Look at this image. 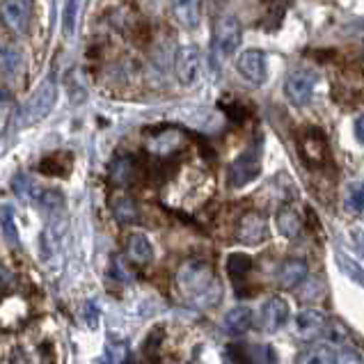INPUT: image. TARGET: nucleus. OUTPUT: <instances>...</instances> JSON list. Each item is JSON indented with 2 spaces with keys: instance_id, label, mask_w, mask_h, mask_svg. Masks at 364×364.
I'll use <instances>...</instances> for the list:
<instances>
[{
  "instance_id": "nucleus-14",
  "label": "nucleus",
  "mask_w": 364,
  "mask_h": 364,
  "mask_svg": "<svg viewBox=\"0 0 364 364\" xmlns=\"http://www.w3.org/2000/svg\"><path fill=\"white\" fill-rule=\"evenodd\" d=\"M181 144H183V135H181V131H174V129L156 133L147 140L149 151L156 154V156H161V159H170L172 154H176L181 149Z\"/></svg>"
},
{
  "instance_id": "nucleus-15",
  "label": "nucleus",
  "mask_w": 364,
  "mask_h": 364,
  "mask_svg": "<svg viewBox=\"0 0 364 364\" xmlns=\"http://www.w3.org/2000/svg\"><path fill=\"white\" fill-rule=\"evenodd\" d=\"M172 14L181 28L195 30L197 26H200L202 3L200 0H172Z\"/></svg>"
},
{
  "instance_id": "nucleus-28",
  "label": "nucleus",
  "mask_w": 364,
  "mask_h": 364,
  "mask_svg": "<svg viewBox=\"0 0 364 364\" xmlns=\"http://www.w3.org/2000/svg\"><path fill=\"white\" fill-rule=\"evenodd\" d=\"M346 209L350 213L364 211V181H353L346 188Z\"/></svg>"
},
{
  "instance_id": "nucleus-30",
  "label": "nucleus",
  "mask_w": 364,
  "mask_h": 364,
  "mask_svg": "<svg viewBox=\"0 0 364 364\" xmlns=\"http://www.w3.org/2000/svg\"><path fill=\"white\" fill-rule=\"evenodd\" d=\"M337 259H339L341 270H344V273H346L350 279H355L358 284L364 287V268H362V264H358L355 259L348 257V255H344V252H337Z\"/></svg>"
},
{
  "instance_id": "nucleus-20",
  "label": "nucleus",
  "mask_w": 364,
  "mask_h": 364,
  "mask_svg": "<svg viewBox=\"0 0 364 364\" xmlns=\"http://www.w3.org/2000/svg\"><path fill=\"white\" fill-rule=\"evenodd\" d=\"M135 172H138V163H135L133 156H119V159L112 161L108 176L112 183L124 188V186H129L135 179Z\"/></svg>"
},
{
  "instance_id": "nucleus-37",
  "label": "nucleus",
  "mask_w": 364,
  "mask_h": 364,
  "mask_svg": "<svg viewBox=\"0 0 364 364\" xmlns=\"http://www.w3.org/2000/svg\"><path fill=\"white\" fill-rule=\"evenodd\" d=\"M353 131H355V138L364 144V115H360L355 119V127H353Z\"/></svg>"
},
{
  "instance_id": "nucleus-38",
  "label": "nucleus",
  "mask_w": 364,
  "mask_h": 364,
  "mask_svg": "<svg viewBox=\"0 0 364 364\" xmlns=\"http://www.w3.org/2000/svg\"><path fill=\"white\" fill-rule=\"evenodd\" d=\"M353 238H355V245H358V252L364 257V232H353Z\"/></svg>"
},
{
  "instance_id": "nucleus-29",
  "label": "nucleus",
  "mask_w": 364,
  "mask_h": 364,
  "mask_svg": "<svg viewBox=\"0 0 364 364\" xmlns=\"http://www.w3.org/2000/svg\"><path fill=\"white\" fill-rule=\"evenodd\" d=\"M3 236L12 247L18 245V230H16V223H14V211L9 204L3 206Z\"/></svg>"
},
{
  "instance_id": "nucleus-25",
  "label": "nucleus",
  "mask_w": 364,
  "mask_h": 364,
  "mask_svg": "<svg viewBox=\"0 0 364 364\" xmlns=\"http://www.w3.org/2000/svg\"><path fill=\"white\" fill-rule=\"evenodd\" d=\"M3 71L7 76H18L23 71V53L16 46L3 48Z\"/></svg>"
},
{
  "instance_id": "nucleus-3",
  "label": "nucleus",
  "mask_w": 364,
  "mask_h": 364,
  "mask_svg": "<svg viewBox=\"0 0 364 364\" xmlns=\"http://www.w3.org/2000/svg\"><path fill=\"white\" fill-rule=\"evenodd\" d=\"M296 144H298L300 159H303L309 168H323L328 163V156H330L328 138L318 127H305L298 133Z\"/></svg>"
},
{
  "instance_id": "nucleus-31",
  "label": "nucleus",
  "mask_w": 364,
  "mask_h": 364,
  "mask_svg": "<svg viewBox=\"0 0 364 364\" xmlns=\"http://www.w3.org/2000/svg\"><path fill=\"white\" fill-rule=\"evenodd\" d=\"M250 350V362H277V353L273 346H252V348H247Z\"/></svg>"
},
{
  "instance_id": "nucleus-33",
  "label": "nucleus",
  "mask_w": 364,
  "mask_h": 364,
  "mask_svg": "<svg viewBox=\"0 0 364 364\" xmlns=\"http://www.w3.org/2000/svg\"><path fill=\"white\" fill-rule=\"evenodd\" d=\"M12 188H14V193L21 197V200H33V183H30L28 181V176H23V174H18V176H14V186H12Z\"/></svg>"
},
{
  "instance_id": "nucleus-1",
  "label": "nucleus",
  "mask_w": 364,
  "mask_h": 364,
  "mask_svg": "<svg viewBox=\"0 0 364 364\" xmlns=\"http://www.w3.org/2000/svg\"><path fill=\"white\" fill-rule=\"evenodd\" d=\"M176 284H179L181 294L191 300V303L200 307H209L220 300V284H218L213 268L202 262V259H191L179 268L176 275Z\"/></svg>"
},
{
  "instance_id": "nucleus-24",
  "label": "nucleus",
  "mask_w": 364,
  "mask_h": 364,
  "mask_svg": "<svg viewBox=\"0 0 364 364\" xmlns=\"http://www.w3.org/2000/svg\"><path fill=\"white\" fill-rule=\"evenodd\" d=\"M250 270H252V259H250L245 252H234L227 257V273H230L234 279H243Z\"/></svg>"
},
{
  "instance_id": "nucleus-7",
  "label": "nucleus",
  "mask_w": 364,
  "mask_h": 364,
  "mask_svg": "<svg viewBox=\"0 0 364 364\" xmlns=\"http://www.w3.org/2000/svg\"><path fill=\"white\" fill-rule=\"evenodd\" d=\"M289 321V305L284 298L279 296H270L266 298L262 307L257 311V326L266 335H273V332L282 330Z\"/></svg>"
},
{
  "instance_id": "nucleus-27",
  "label": "nucleus",
  "mask_w": 364,
  "mask_h": 364,
  "mask_svg": "<svg viewBox=\"0 0 364 364\" xmlns=\"http://www.w3.org/2000/svg\"><path fill=\"white\" fill-rule=\"evenodd\" d=\"M323 337L328 339V344L332 346H346V341H348V330L344 323H339L337 318H328V326H326V332H323Z\"/></svg>"
},
{
  "instance_id": "nucleus-18",
  "label": "nucleus",
  "mask_w": 364,
  "mask_h": 364,
  "mask_svg": "<svg viewBox=\"0 0 364 364\" xmlns=\"http://www.w3.org/2000/svg\"><path fill=\"white\" fill-rule=\"evenodd\" d=\"M255 326V311L245 305H236L225 314V328L232 335H245Z\"/></svg>"
},
{
  "instance_id": "nucleus-17",
  "label": "nucleus",
  "mask_w": 364,
  "mask_h": 364,
  "mask_svg": "<svg viewBox=\"0 0 364 364\" xmlns=\"http://www.w3.org/2000/svg\"><path fill=\"white\" fill-rule=\"evenodd\" d=\"M275 225H277V232L282 234L284 238H289V241H294V238L300 236V232H303V220H300L298 211L294 209V206H279L277 213H275Z\"/></svg>"
},
{
  "instance_id": "nucleus-26",
  "label": "nucleus",
  "mask_w": 364,
  "mask_h": 364,
  "mask_svg": "<svg viewBox=\"0 0 364 364\" xmlns=\"http://www.w3.org/2000/svg\"><path fill=\"white\" fill-rule=\"evenodd\" d=\"M337 346H314L311 350H307L305 355H300V362H309V364H330L337 362Z\"/></svg>"
},
{
  "instance_id": "nucleus-22",
  "label": "nucleus",
  "mask_w": 364,
  "mask_h": 364,
  "mask_svg": "<svg viewBox=\"0 0 364 364\" xmlns=\"http://www.w3.org/2000/svg\"><path fill=\"white\" fill-rule=\"evenodd\" d=\"M71 156L69 154H53L46 156L44 161L39 163V172L48 174V176H67L69 168H71Z\"/></svg>"
},
{
  "instance_id": "nucleus-6",
  "label": "nucleus",
  "mask_w": 364,
  "mask_h": 364,
  "mask_svg": "<svg viewBox=\"0 0 364 364\" xmlns=\"http://www.w3.org/2000/svg\"><path fill=\"white\" fill-rule=\"evenodd\" d=\"M314 90H316V74H311L309 69H296L287 76L284 95L298 108H305L314 99Z\"/></svg>"
},
{
  "instance_id": "nucleus-19",
  "label": "nucleus",
  "mask_w": 364,
  "mask_h": 364,
  "mask_svg": "<svg viewBox=\"0 0 364 364\" xmlns=\"http://www.w3.org/2000/svg\"><path fill=\"white\" fill-rule=\"evenodd\" d=\"M127 255L133 264L144 266L154 259V245L144 234H131L127 238Z\"/></svg>"
},
{
  "instance_id": "nucleus-35",
  "label": "nucleus",
  "mask_w": 364,
  "mask_h": 364,
  "mask_svg": "<svg viewBox=\"0 0 364 364\" xmlns=\"http://www.w3.org/2000/svg\"><path fill=\"white\" fill-rule=\"evenodd\" d=\"M108 360L110 362H127L129 360V346L127 344H110L108 346Z\"/></svg>"
},
{
  "instance_id": "nucleus-16",
  "label": "nucleus",
  "mask_w": 364,
  "mask_h": 364,
  "mask_svg": "<svg viewBox=\"0 0 364 364\" xmlns=\"http://www.w3.org/2000/svg\"><path fill=\"white\" fill-rule=\"evenodd\" d=\"M3 18L7 28H12L14 33H23L30 18L28 0H3Z\"/></svg>"
},
{
  "instance_id": "nucleus-32",
  "label": "nucleus",
  "mask_w": 364,
  "mask_h": 364,
  "mask_svg": "<svg viewBox=\"0 0 364 364\" xmlns=\"http://www.w3.org/2000/svg\"><path fill=\"white\" fill-rule=\"evenodd\" d=\"M39 204L44 206L46 211L50 213H55L62 209V204H65V200H62V195L58 191H46V193H41L39 195Z\"/></svg>"
},
{
  "instance_id": "nucleus-5",
  "label": "nucleus",
  "mask_w": 364,
  "mask_h": 364,
  "mask_svg": "<svg viewBox=\"0 0 364 364\" xmlns=\"http://www.w3.org/2000/svg\"><path fill=\"white\" fill-rule=\"evenodd\" d=\"M262 174V149L247 147L243 154H238L227 170V181L232 188H243L250 181H255Z\"/></svg>"
},
{
  "instance_id": "nucleus-12",
  "label": "nucleus",
  "mask_w": 364,
  "mask_h": 364,
  "mask_svg": "<svg viewBox=\"0 0 364 364\" xmlns=\"http://www.w3.org/2000/svg\"><path fill=\"white\" fill-rule=\"evenodd\" d=\"M179 115L186 124H191L193 129L204 131V133H213L220 129V112L213 108H204V106H183L179 110Z\"/></svg>"
},
{
  "instance_id": "nucleus-10",
  "label": "nucleus",
  "mask_w": 364,
  "mask_h": 364,
  "mask_svg": "<svg viewBox=\"0 0 364 364\" xmlns=\"http://www.w3.org/2000/svg\"><path fill=\"white\" fill-rule=\"evenodd\" d=\"M268 236V223L262 213L257 211H247L241 220H238V227H236V238L238 243L243 245H259L264 243Z\"/></svg>"
},
{
  "instance_id": "nucleus-36",
  "label": "nucleus",
  "mask_w": 364,
  "mask_h": 364,
  "mask_svg": "<svg viewBox=\"0 0 364 364\" xmlns=\"http://www.w3.org/2000/svg\"><path fill=\"white\" fill-rule=\"evenodd\" d=\"M85 323H87L90 330H97V326H99V307H97V303H87L85 305Z\"/></svg>"
},
{
  "instance_id": "nucleus-21",
  "label": "nucleus",
  "mask_w": 364,
  "mask_h": 364,
  "mask_svg": "<svg viewBox=\"0 0 364 364\" xmlns=\"http://www.w3.org/2000/svg\"><path fill=\"white\" fill-rule=\"evenodd\" d=\"M112 215H115V220L122 225H135L140 218V211H138V204L133 202V197L119 195L112 200Z\"/></svg>"
},
{
  "instance_id": "nucleus-2",
  "label": "nucleus",
  "mask_w": 364,
  "mask_h": 364,
  "mask_svg": "<svg viewBox=\"0 0 364 364\" xmlns=\"http://www.w3.org/2000/svg\"><path fill=\"white\" fill-rule=\"evenodd\" d=\"M55 101H58V82H55V76H50L41 82L39 90L35 92V97H30L26 101V106L21 108L18 124L21 127H30V124H37L44 117H48V112L53 110Z\"/></svg>"
},
{
  "instance_id": "nucleus-11",
  "label": "nucleus",
  "mask_w": 364,
  "mask_h": 364,
  "mask_svg": "<svg viewBox=\"0 0 364 364\" xmlns=\"http://www.w3.org/2000/svg\"><path fill=\"white\" fill-rule=\"evenodd\" d=\"M236 69L247 82L252 85H262L266 80V55L259 48H247L243 50L236 60Z\"/></svg>"
},
{
  "instance_id": "nucleus-34",
  "label": "nucleus",
  "mask_w": 364,
  "mask_h": 364,
  "mask_svg": "<svg viewBox=\"0 0 364 364\" xmlns=\"http://www.w3.org/2000/svg\"><path fill=\"white\" fill-rule=\"evenodd\" d=\"M110 273L115 275L117 279H122V282H129V279H131V273H129V268H127V262H124L122 257H112Z\"/></svg>"
},
{
  "instance_id": "nucleus-4",
  "label": "nucleus",
  "mask_w": 364,
  "mask_h": 364,
  "mask_svg": "<svg viewBox=\"0 0 364 364\" xmlns=\"http://www.w3.org/2000/svg\"><path fill=\"white\" fill-rule=\"evenodd\" d=\"M243 41V28H241V21L234 14H225L218 18L215 23V37H213V48H215V55L220 60H230L236 55L238 46Z\"/></svg>"
},
{
  "instance_id": "nucleus-13",
  "label": "nucleus",
  "mask_w": 364,
  "mask_h": 364,
  "mask_svg": "<svg viewBox=\"0 0 364 364\" xmlns=\"http://www.w3.org/2000/svg\"><path fill=\"white\" fill-rule=\"evenodd\" d=\"M307 277H309V266L305 259H287L277 268V284L287 291L298 289L303 282H307Z\"/></svg>"
},
{
  "instance_id": "nucleus-9",
  "label": "nucleus",
  "mask_w": 364,
  "mask_h": 364,
  "mask_svg": "<svg viewBox=\"0 0 364 364\" xmlns=\"http://www.w3.org/2000/svg\"><path fill=\"white\" fill-rule=\"evenodd\" d=\"M328 326V316L318 309H303L294 316V335L303 341L323 337Z\"/></svg>"
},
{
  "instance_id": "nucleus-23",
  "label": "nucleus",
  "mask_w": 364,
  "mask_h": 364,
  "mask_svg": "<svg viewBox=\"0 0 364 364\" xmlns=\"http://www.w3.org/2000/svg\"><path fill=\"white\" fill-rule=\"evenodd\" d=\"M80 3L82 0H65V7H62V35L65 37H74L76 33Z\"/></svg>"
},
{
  "instance_id": "nucleus-8",
  "label": "nucleus",
  "mask_w": 364,
  "mask_h": 364,
  "mask_svg": "<svg viewBox=\"0 0 364 364\" xmlns=\"http://www.w3.org/2000/svg\"><path fill=\"white\" fill-rule=\"evenodd\" d=\"M200 67H202V53L197 46H181L176 50L174 58V74L179 85L193 87L197 78H200Z\"/></svg>"
}]
</instances>
